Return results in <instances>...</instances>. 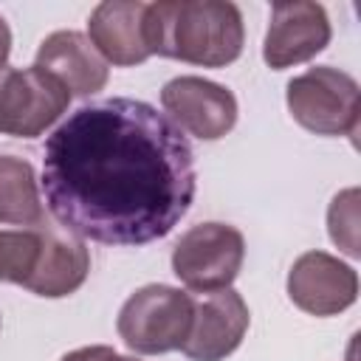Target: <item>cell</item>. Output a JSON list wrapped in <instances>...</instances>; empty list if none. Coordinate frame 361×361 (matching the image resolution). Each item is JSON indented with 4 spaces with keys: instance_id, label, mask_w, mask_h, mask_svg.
Masks as SVG:
<instances>
[{
    "instance_id": "e0dca14e",
    "label": "cell",
    "mask_w": 361,
    "mask_h": 361,
    "mask_svg": "<svg viewBox=\"0 0 361 361\" xmlns=\"http://www.w3.org/2000/svg\"><path fill=\"white\" fill-rule=\"evenodd\" d=\"M59 361H138V358L118 355L113 347H104V344H93V347H79V350L62 355Z\"/></svg>"
},
{
    "instance_id": "ba28073f",
    "label": "cell",
    "mask_w": 361,
    "mask_h": 361,
    "mask_svg": "<svg viewBox=\"0 0 361 361\" xmlns=\"http://www.w3.org/2000/svg\"><path fill=\"white\" fill-rule=\"evenodd\" d=\"M330 20L319 3L293 0L271 6V25L262 45V59L274 71L313 59L330 42Z\"/></svg>"
},
{
    "instance_id": "8992f818",
    "label": "cell",
    "mask_w": 361,
    "mask_h": 361,
    "mask_svg": "<svg viewBox=\"0 0 361 361\" xmlns=\"http://www.w3.org/2000/svg\"><path fill=\"white\" fill-rule=\"evenodd\" d=\"M71 104V93L39 68L0 71V133L14 138L42 135Z\"/></svg>"
},
{
    "instance_id": "8fae6325",
    "label": "cell",
    "mask_w": 361,
    "mask_h": 361,
    "mask_svg": "<svg viewBox=\"0 0 361 361\" xmlns=\"http://www.w3.org/2000/svg\"><path fill=\"white\" fill-rule=\"evenodd\" d=\"M37 231H39V254L23 288L45 299H59L79 290L90 271V254L85 240L62 226H51L48 220L37 223Z\"/></svg>"
},
{
    "instance_id": "3957f363",
    "label": "cell",
    "mask_w": 361,
    "mask_h": 361,
    "mask_svg": "<svg viewBox=\"0 0 361 361\" xmlns=\"http://www.w3.org/2000/svg\"><path fill=\"white\" fill-rule=\"evenodd\" d=\"M195 299L172 285H144L118 310L121 341L141 355L180 350L192 330Z\"/></svg>"
},
{
    "instance_id": "2e32d148",
    "label": "cell",
    "mask_w": 361,
    "mask_h": 361,
    "mask_svg": "<svg viewBox=\"0 0 361 361\" xmlns=\"http://www.w3.org/2000/svg\"><path fill=\"white\" fill-rule=\"evenodd\" d=\"M330 240L350 257H358V189H344L333 197L327 209Z\"/></svg>"
},
{
    "instance_id": "5bb4252c",
    "label": "cell",
    "mask_w": 361,
    "mask_h": 361,
    "mask_svg": "<svg viewBox=\"0 0 361 361\" xmlns=\"http://www.w3.org/2000/svg\"><path fill=\"white\" fill-rule=\"evenodd\" d=\"M42 220L45 214L34 166L23 158L0 155V223L37 226Z\"/></svg>"
},
{
    "instance_id": "52a82bcc",
    "label": "cell",
    "mask_w": 361,
    "mask_h": 361,
    "mask_svg": "<svg viewBox=\"0 0 361 361\" xmlns=\"http://www.w3.org/2000/svg\"><path fill=\"white\" fill-rule=\"evenodd\" d=\"M161 104L178 130H186L200 141H217L237 124L234 93L203 76L169 79L161 90Z\"/></svg>"
},
{
    "instance_id": "7a4b0ae2",
    "label": "cell",
    "mask_w": 361,
    "mask_h": 361,
    "mask_svg": "<svg viewBox=\"0 0 361 361\" xmlns=\"http://www.w3.org/2000/svg\"><path fill=\"white\" fill-rule=\"evenodd\" d=\"M149 54L226 68L243 54V14L228 0H158L144 11Z\"/></svg>"
},
{
    "instance_id": "6da1fadb",
    "label": "cell",
    "mask_w": 361,
    "mask_h": 361,
    "mask_svg": "<svg viewBox=\"0 0 361 361\" xmlns=\"http://www.w3.org/2000/svg\"><path fill=\"white\" fill-rule=\"evenodd\" d=\"M195 189V155L183 130L141 99L82 104L45 138V203L54 220L82 240H161L189 212Z\"/></svg>"
},
{
    "instance_id": "30bf717a",
    "label": "cell",
    "mask_w": 361,
    "mask_h": 361,
    "mask_svg": "<svg viewBox=\"0 0 361 361\" xmlns=\"http://www.w3.org/2000/svg\"><path fill=\"white\" fill-rule=\"evenodd\" d=\"M290 302L310 316H336L358 296V274L333 254L307 251L288 271Z\"/></svg>"
},
{
    "instance_id": "ac0fdd59",
    "label": "cell",
    "mask_w": 361,
    "mask_h": 361,
    "mask_svg": "<svg viewBox=\"0 0 361 361\" xmlns=\"http://www.w3.org/2000/svg\"><path fill=\"white\" fill-rule=\"evenodd\" d=\"M8 54H11V28H8V23H6L3 14H0V71L6 68Z\"/></svg>"
},
{
    "instance_id": "9a60e30c",
    "label": "cell",
    "mask_w": 361,
    "mask_h": 361,
    "mask_svg": "<svg viewBox=\"0 0 361 361\" xmlns=\"http://www.w3.org/2000/svg\"><path fill=\"white\" fill-rule=\"evenodd\" d=\"M39 254V231L37 226L20 231L0 228V282L25 285Z\"/></svg>"
},
{
    "instance_id": "277c9868",
    "label": "cell",
    "mask_w": 361,
    "mask_h": 361,
    "mask_svg": "<svg viewBox=\"0 0 361 361\" xmlns=\"http://www.w3.org/2000/svg\"><path fill=\"white\" fill-rule=\"evenodd\" d=\"M288 110L296 124L316 135H350L355 138L361 124V90L358 82L330 65H316L288 82Z\"/></svg>"
},
{
    "instance_id": "4fadbf2b",
    "label": "cell",
    "mask_w": 361,
    "mask_h": 361,
    "mask_svg": "<svg viewBox=\"0 0 361 361\" xmlns=\"http://www.w3.org/2000/svg\"><path fill=\"white\" fill-rule=\"evenodd\" d=\"M34 68L51 73L71 96H90L107 85V62L79 31H54L39 42Z\"/></svg>"
},
{
    "instance_id": "7c38bea8",
    "label": "cell",
    "mask_w": 361,
    "mask_h": 361,
    "mask_svg": "<svg viewBox=\"0 0 361 361\" xmlns=\"http://www.w3.org/2000/svg\"><path fill=\"white\" fill-rule=\"evenodd\" d=\"M144 11L147 3L141 0H110L93 8L87 20V39L104 62L130 68L152 56L147 45Z\"/></svg>"
},
{
    "instance_id": "5b68a950",
    "label": "cell",
    "mask_w": 361,
    "mask_h": 361,
    "mask_svg": "<svg viewBox=\"0 0 361 361\" xmlns=\"http://www.w3.org/2000/svg\"><path fill=\"white\" fill-rule=\"evenodd\" d=\"M245 259L243 231L228 223H197L172 248V274L195 293L231 288Z\"/></svg>"
},
{
    "instance_id": "9c48e42d",
    "label": "cell",
    "mask_w": 361,
    "mask_h": 361,
    "mask_svg": "<svg viewBox=\"0 0 361 361\" xmlns=\"http://www.w3.org/2000/svg\"><path fill=\"white\" fill-rule=\"evenodd\" d=\"M248 322V305L234 288L203 293L195 302L192 330L180 344V353L192 361H223L243 344Z\"/></svg>"
}]
</instances>
